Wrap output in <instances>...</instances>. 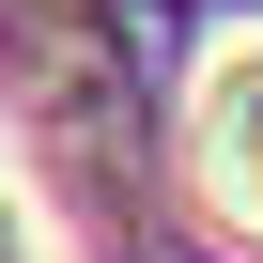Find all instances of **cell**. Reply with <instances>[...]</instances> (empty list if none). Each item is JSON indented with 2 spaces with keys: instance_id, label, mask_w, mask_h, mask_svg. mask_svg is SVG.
Here are the masks:
<instances>
[{
  "instance_id": "obj_1",
  "label": "cell",
  "mask_w": 263,
  "mask_h": 263,
  "mask_svg": "<svg viewBox=\"0 0 263 263\" xmlns=\"http://www.w3.org/2000/svg\"><path fill=\"white\" fill-rule=\"evenodd\" d=\"M201 155H217V186L263 217V62H232V93H217V124H201Z\"/></svg>"
}]
</instances>
